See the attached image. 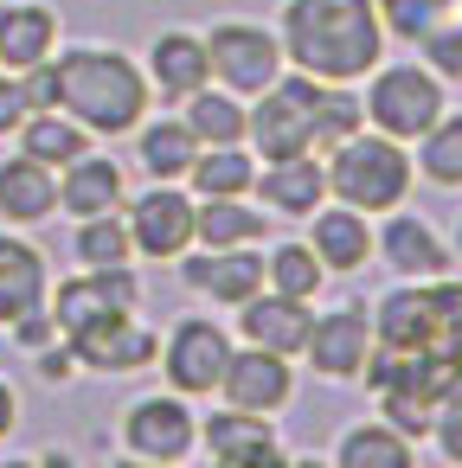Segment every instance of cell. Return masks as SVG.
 I'll list each match as a JSON object with an SVG mask.
<instances>
[{"label":"cell","mask_w":462,"mask_h":468,"mask_svg":"<svg viewBox=\"0 0 462 468\" xmlns=\"http://www.w3.org/2000/svg\"><path fill=\"white\" fill-rule=\"evenodd\" d=\"M276 46L289 71L321 84H360L385 58V27L372 0H283Z\"/></svg>","instance_id":"cell-1"},{"label":"cell","mask_w":462,"mask_h":468,"mask_svg":"<svg viewBox=\"0 0 462 468\" xmlns=\"http://www.w3.org/2000/svg\"><path fill=\"white\" fill-rule=\"evenodd\" d=\"M52 71H59V110L103 142L135 135V122L148 116L155 90H148L142 65L116 46H71V52L52 58Z\"/></svg>","instance_id":"cell-2"},{"label":"cell","mask_w":462,"mask_h":468,"mask_svg":"<svg viewBox=\"0 0 462 468\" xmlns=\"http://www.w3.org/2000/svg\"><path fill=\"white\" fill-rule=\"evenodd\" d=\"M328 199L353 206V212H392L411 193V154L404 142L379 135V129H353L347 142L328 148Z\"/></svg>","instance_id":"cell-3"},{"label":"cell","mask_w":462,"mask_h":468,"mask_svg":"<svg viewBox=\"0 0 462 468\" xmlns=\"http://www.w3.org/2000/svg\"><path fill=\"white\" fill-rule=\"evenodd\" d=\"M372 84H366V97H360V110H366V129H379V135H392V142H417L449 103H443V78L430 71V65H372L366 71Z\"/></svg>","instance_id":"cell-4"},{"label":"cell","mask_w":462,"mask_h":468,"mask_svg":"<svg viewBox=\"0 0 462 468\" xmlns=\"http://www.w3.org/2000/svg\"><path fill=\"white\" fill-rule=\"evenodd\" d=\"M315 97H321V78L289 71V65L270 90H257V103L244 110V142L257 148V161H289L315 148V116H308Z\"/></svg>","instance_id":"cell-5"},{"label":"cell","mask_w":462,"mask_h":468,"mask_svg":"<svg viewBox=\"0 0 462 468\" xmlns=\"http://www.w3.org/2000/svg\"><path fill=\"white\" fill-rule=\"evenodd\" d=\"M199 39H206L212 78H219L231 97H257V90H270V84L283 78V46H276V33H263V27H251V20H219V27L199 33Z\"/></svg>","instance_id":"cell-6"},{"label":"cell","mask_w":462,"mask_h":468,"mask_svg":"<svg viewBox=\"0 0 462 468\" xmlns=\"http://www.w3.org/2000/svg\"><path fill=\"white\" fill-rule=\"evenodd\" d=\"M161 372H167V391H180V398H206V391H219V372H225V359H231V334L219 327V321H206V314H187V321H174V334L161 340Z\"/></svg>","instance_id":"cell-7"},{"label":"cell","mask_w":462,"mask_h":468,"mask_svg":"<svg viewBox=\"0 0 462 468\" xmlns=\"http://www.w3.org/2000/svg\"><path fill=\"white\" fill-rule=\"evenodd\" d=\"M199 442V417L187 410L180 391H142L123 410V449L142 462H187Z\"/></svg>","instance_id":"cell-8"},{"label":"cell","mask_w":462,"mask_h":468,"mask_svg":"<svg viewBox=\"0 0 462 468\" xmlns=\"http://www.w3.org/2000/svg\"><path fill=\"white\" fill-rule=\"evenodd\" d=\"M65 340H71L78 366H91V372H142V366H155V353H161L155 327H142L135 308H110V314L71 327Z\"/></svg>","instance_id":"cell-9"},{"label":"cell","mask_w":462,"mask_h":468,"mask_svg":"<svg viewBox=\"0 0 462 468\" xmlns=\"http://www.w3.org/2000/svg\"><path fill=\"white\" fill-rule=\"evenodd\" d=\"M110 308H142V276L129 263H84L78 276L59 282L46 314L59 321V334H71V327H84V321H97Z\"/></svg>","instance_id":"cell-10"},{"label":"cell","mask_w":462,"mask_h":468,"mask_svg":"<svg viewBox=\"0 0 462 468\" xmlns=\"http://www.w3.org/2000/svg\"><path fill=\"white\" fill-rule=\"evenodd\" d=\"M129 238H135V257H180L193 250V199L180 193V180H155L142 199H129Z\"/></svg>","instance_id":"cell-11"},{"label":"cell","mask_w":462,"mask_h":468,"mask_svg":"<svg viewBox=\"0 0 462 468\" xmlns=\"http://www.w3.org/2000/svg\"><path fill=\"white\" fill-rule=\"evenodd\" d=\"M372 353V314L366 308H328L308 321V340H302V359L328 378V385H353L360 366Z\"/></svg>","instance_id":"cell-12"},{"label":"cell","mask_w":462,"mask_h":468,"mask_svg":"<svg viewBox=\"0 0 462 468\" xmlns=\"http://www.w3.org/2000/svg\"><path fill=\"white\" fill-rule=\"evenodd\" d=\"M219 398L238 404V410H263V417H276V410L295 398V372H289L283 353L244 340V346H231V359H225V372H219Z\"/></svg>","instance_id":"cell-13"},{"label":"cell","mask_w":462,"mask_h":468,"mask_svg":"<svg viewBox=\"0 0 462 468\" xmlns=\"http://www.w3.org/2000/svg\"><path fill=\"white\" fill-rule=\"evenodd\" d=\"M199 442H206V455L225 462V468H276V462H289L276 423H270L263 410H238V404L212 410V417L199 423Z\"/></svg>","instance_id":"cell-14"},{"label":"cell","mask_w":462,"mask_h":468,"mask_svg":"<svg viewBox=\"0 0 462 468\" xmlns=\"http://www.w3.org/2000/svg\"><path fill=\"white\" fill-rule=\"evenodd\" d=\"M180 282L206 302L238 308L244 295L263 289V250H251V244H219V250H199V257L180 250Z\"/></svg>","instance_id":"cell-15"},{"label":"cell","mask_w":462,"mask_h":468,"mask_svg":"<svg viewBox=\"0 0 462 468\" xmlns=\"http://www.w3.org/2000/svg\"><path fill=\"white\" fill-rule=\"evenodd\" d=\"M372 346H385V353H436V289L404 276L372 308Z\"/></svg>","instance_id":"cell-16"},{"label":"cell","mask_w":462,"mask_h":468,"mask_svg":"<svg viewBox=\"0 0 462 468\" xmlns=\"http://www.w3.org/2000/svg\"><path fill=\"white\" fill-rule=\"evenodd\" d=\"M142 78H148V90H155V97H167V103L193 97L199 84H212L206 39H199V33H187V27H161V33L148 39V65H142Z\"/></svg>","instance_id":"cell-17"},{"label":"cell","mask_w":462,"mask_h":468,"mask_svg":"<svg viewBox=\"0 0 462 468\" xmlns=\"http://www.w3.org/2000/svg\"><path fill=\"white\" fill-rule=\"evenodd\" d=\"M251 193H257V206H263L270 218H308V212L328 199V167H321L315 148H308V154L270 161V167L251 180Z\"/></svg>","instance_id":"cell-18"},{"label":"cell","mask_w":462,"mask_h":468,"mask_svg":"<svg viewBox=\"0 0 462 468\" xmlns=\"http://www.w3.org/2000/svg\"><path fill=\"white\" fill-rule=\"evenodd\" d=\"M52 295V270L39 257V244H27L20 231L0 225V327H14L20 314L46 308Z\"/></svg>","instance_id":"cell-19"},{"label":"cell","mask_w":462,"mask_h":468,"mask_svg":"<svg viewBox=\"0 0 462 468\" xmlns=\"http://www.w3.org/2000/svg\"><path fill=\"white\" fill-rule=\"evenodd\" d=\"M372 250H379L398 276H411V282L449 276V250H443L436 225H430V218H417V212H398V206H392V218H385V231L372 238Z\"/></svg>","instance_id":"cell-20"},{"label":"cell","mask_w":462,"mask_h":468,"mask_svg":"<svg viewBox=\"0 0 462 468\" xmlns=\"http://www.w3.org/2000/svg\"><path fill=\"white\" fill-rule=\"evenodd\" d=\"M308 321H315V314H308V302L276 295V289H257V295H244V302H238V334H244L251 346L283 353V359H295V353H302Z\"/></svg>","instance_id":"cell-21"},{"label":"cell","mask_w":462,"mask_h":468,"mask_svg":"<svg viewBox=\"0 0 462 468\" xmlns=\"http://www.w3.org/2000/svg\"><path fill=\"white\" fill-rule=\"evenodd\" d=\"M315 218V238H308V250L321 257V270H334V276H353V270H366V257H372V225H366V212H353V206H315L308 212Z\"/></svg>","instance_id":"cell-22"},{"label":"cell","mask_w":462,"mask_h":468,"mask_svg":"<svg viewBox=\"0 0 462 468\" xmlns=\"http://www.w3.org/2000/svg\"><path fill=\"white\" fill-rule=\"evenodd\" d=\"M59 212V174L33 154L0 161V225H46Z\"/></svg>","instance_id":"cell-23"},{"label":"cell","mask_w":462,"mask_h":468,"mask_svg":"<svg viewBox=\"0 0 462 468\" xmlns=\"http://www.w3.org/2000/svg\"><path fill=\"white\" fill-rule=\"evenodd\" d=\"M59 46V14L39 0H7L0 7V71H27L39 58H52Z\"/></svg>","instance_id":"cell-24"},{"label":"cell","mask_w":462,"mask_h":468,"mask_svg":"<svg viewBox=\"0 0 462 468\" xmlns=\"http://www.w3.org/2000/svg\"><path fill=\"white\" fill-rule=\"evenodd\" d=\"M59 206L71 212V218H91V212H116L123 206V167L110 161V154H78V161H65V174H59Z\"/></svg>","instance_id":"cell-25"},{"label":"cell","mask_w":462,"mask_h":468,"mask_svg":"<svg viewBox=\"0 0 462 468\" xmlns=\"http://www.w3.org/2000/svg\"><path fill=\"white\" fill-rule=\"evenodd\" d=\"M142 129V142H135V161H142V174L148 180H187V167H193V154H199V135L180 122V116H161V122H135Z\"/></svg>","instance_id":"cell-26"},{"label":"cell","mask_w":462,"mask_h":468,"mask_svg":"<svg viewBox=\"0 0 462 468\" xmlns=\"http://www.w3.org/2000/svg\"><path fill=\"white\" fill-rule=\"evenodd\" d=\"M270 225L263 206H244V193L231 199H193V244L219 250V244H257Z\"/></svg>","instance_id":"cell-27"},{"label":"cell","mask_w":462,"mask_h":468,"mask_svg":"<svg viewBox=\"0 0 462 468\" xmlns=\"http://www.w3.org/2000/svg\"><path fill=\"white\" fill-rule=\"evenodd\" d=\"M14 135H20V154H33V161H39V167H52V174L91 148V129H84V122H71L65 110H33Z\"/></svg>","instance_id":"cell-28"},{"label":"cell","mask_w":462,"mask_h":468,"mask_svg":"<svg viewBox=\"0 0 462 468\" xmlns=\"http://www.w3.org/2000/svg\"><path fill=\"white\" fill-rule=\"evenodd\" d=\"M411 455H417V442L404 430H392L385 417H366V423L340 430V442H334V462L340 468H404Z\"/></svg>","instance_id":"cell-29"},{"label":"cell","mask_w":462,"mask_h":468,"mask_svg":"<svg viewBox=\"0 0 462 468\" xmlns=\"http://www.w3.org/2000/svg\"><path fill=\"white\" fill-rule=\"evenodd\" d=\"M180 122L199 135V148H219V142H244V103L219 84H199L193 97H180Z\"/></svg>","instance_id":"cell-30"},{"label":"cell","mask_w":462,"mask_h":468,"mask_svg":"<svg viewBox=\"0 0 462 468\" xmlns=\"http://www.w3.org/2000/svg\"><path fill=\"white\" fill-rule=\"evenodd\" d=\"M187 180H193L199 199H231V193H251L257 161L244 154V142H219V148H199V154H193Z\"/></svg>","instance_id":"cell-31"},{"label":"cell","mask_w":462,"mask_h":468,"mask_svg":"<svg viewBox=\"0 0 462 468\" xmlns=\"http://www.w3.org/2000/svg\"><path fill=\"white\" fill-rule=\"evenodd\" d=\"M417 174L430 180V186H462V116H436L424 135H417Z\"/></svg>","instance_id":"cell-32"},{"label":"cell","mask_w":462,"mask_h":468,"mask_svg":"<svg viewBox=\"0 0 462 468\" xmlns=\"http://www.w3.org/2000/svg\"><path fill=\"white\" fill-rule=\"evenodd\" d=\"M321 282H328V270H321V257H315L308 244H276V250L263 257V289H276V295L315 302Z\"/></svg>","instance_id":"cell-33"},{"label":"cell","mask_w":462,"mask_h":468,"mask_svg":"<svg viewBox=\"0 0 462 468\" xmlns=\"http://www.w3.org/2000/svg\"><path fill=\"white\" fill-rule=\"evenodd\" d=\"M71 250H78V263H129V257H135V238H129L123 206H116V212H91V218H78Z\"/></svg>","instance_id":"cell-34"},{"label":"cell","mask_w":462,"mask_h":468,"mask_svg":"<svg viewBox=\"0 0 462 468\" xmlns=\"http://www.w3.org/2000/svg\"><path fill=\"white\" fill-rule=\"evenodd\" d=\"M315 154H328L334 142H347L353 129H366V110H360V97H353V84H321V97H315Z\"/></svg>","instance_id":"cell-35"},{"label":"cell","mask_w":462,"mask_h":468,"mask_svg":"<svg viewBox=\"0 0 462 468\" xmlns=\"http://www.w3.org/2000/svg\"><path fill=\"white\" fill-rule=\"evenodd\" d=\"M379 7V27H385V39H424L436 20H449L456 14V0H372Z\"/></svg>","instance_id":"cell-36"},{"label":"cell","mask_w":462,"mask_h":468,"mask_svg":"<svg viewBox=\"0 0 462 468\" xmlns=\"http://www.w3.org/2000/svg\"><path fill=\"white\" fill-rule=\"evenodd\" d=\"M417 46H424V65H430L443 84H462V27H456V20H436Z\"/></svg>","instance_id":"cell-37"},{"label":"cell","mask_w":462,"mask_h":468,"mask_svg":"<svg viewBox=\"0 0 462 468\" xmlns=\"http://www.w3.org/2000/svg\"><path fill=\"white\" fill-rule=\"evenodd\" d=\"M430 289H436V353H449L462 366V282L430 276Z\"/></svg>","instance_id":"cell-38"},{"label":"cell","mask_w":462,"mask_h":468,"mask_svg":"<svg viewBox=\"0 0 462 468\" xmlns=\"http://www.w3.org/2000/svg\"><path fill=\"white\" fill-rule=\"evenodd\" d=\"M430 436H436V449H443V462H456L462 468V372L449 378V391L436 398V417H430Z\"/></svg>","instance_id":"cell-39"},{"label":"cell","mask_w":462,"mask_h":468,"mask_svg":"<svg viewBox=\"0 0 462 468\" xmlns=\"http://www.w3.org/2000/svg\"><path fill=\"white\" fill-rule=\"evenodd\" d=\"M33 116V97H27V78L20 71H0V142H7L20 122Z\"/></svg>","instance_id":"cell-40"},{"label":"cell","mask_w":462,"mask_h":468,"mask_svg":"<svg viewBox=\"0 0 462 468\" xmlns=\"http://www.w3.org/2000/svg\"><path fill=\"white\" fill-rule=\"evenodd\" d=\"M33 366H39V378H46V385H65V378L78 372V353H71V340L59 334V340H46V346L33 353Z\"/></svg>","instance_id":"cell-41"},{"label":"cell","mask_w":462,"mask_h":468,"mask_svg":"<svg viewBox=\"0 0 462 468\" xmlns=\"http://www.w3.org/2000/svg\"><path fill=\"white\" fill-rule=\"evenodd\" d=\"M14 423H20V391L0 378V436H14Z\"/></svg>","instance_id":"cell-42"},{"label":"cell","mask_w":462,"mask_h":468,"mask_svg":"<svg viewBox=\"0 0 462 468\" xmlns=\"http://www.w3.org/2000/svg\"><path fill=\"white\" fill-rule=\"evenodd\" d=\"M456 257H462V218H456Z\"/></svg>","instance_id":"cell-43"}]
</instances>
